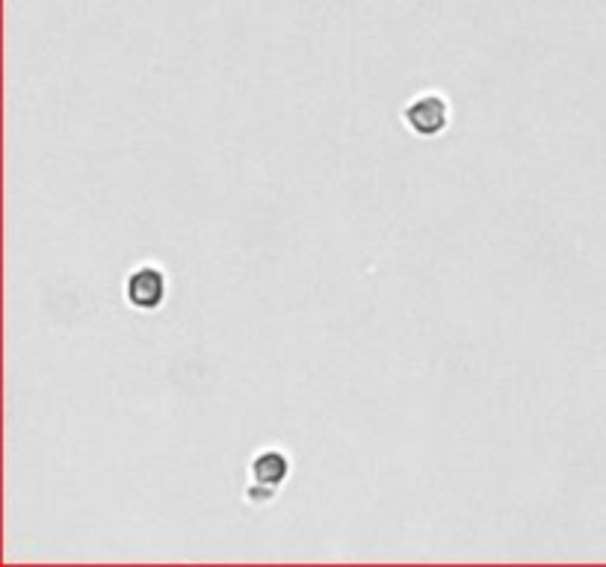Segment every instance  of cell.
Here are the masks:
<instances>
[{"label":"cell","instance_id":"1","mask_svg":"<svg viewBox=\"0 0 606 567\" xmlns=\"http://www.w3.org/2000/svg\"><path fill=\"white\" fill-rule=\"evenodd\" d=\"M450 107L441 95H420L405 107V125L420 136H435L447 125Z\"/></svg>","mask_w":606,"mask_h":567},{"label":"cell","instance_id":"2","mask_svg":"<svg viewBox=\"0 0 606 567\" xmlns=\"http://www.w3.org/2000/svg\"><path fill=\"white\" fill-rule=\"evenodd\" d=\"M166 296V281L157 269H139L128 281V299L136 308L154 311Z\"/></svg>","mask_w":606,"mask_h":567},{"label":"cell","instance_id":"3","mask_svg":"<svg viewBox=\"0 0 606 567\" xmlns=\"http://www.w3.org/2000/svg\"><path fill=\"white\" fill-rule=\"evenodd\" d=\"M252 470H255V476L261 479V482H270V485H278L284 476H287V458L281 455V452H264L261 458H255V464H252Z\"/></svg>","mask_w":606,"mask_h":567}]
</instances>
